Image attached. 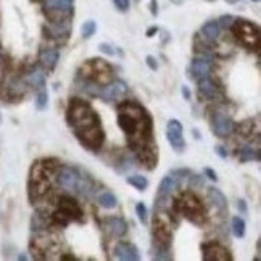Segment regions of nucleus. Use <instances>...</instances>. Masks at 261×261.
Segmentation results:
<instances>
[{
	"instance_id": "5fc2aeb1",
	"label": "nucleus",
	"mask_w": 261,
	"mask_h": 261,
	"mask_svg": "<svg viewBox=\"0 0 261 261\" xmlns=\"http://www.w3.org/2000/svg\"><path fill=\"white\" fill-rule=\"evenodd\" d=\"M251 2H259V0H251Z\"/></svg>"
},
{
	"instance_id": "8fccbe9b",
	"label": "nucleus",
	"mask_w": 261,
	"mask_h": 261,
	"mask_svg": "<svg viewBox=\"0 0 261 261\" xmlns=\"http://www.w3.org/2000/svg\"><path fill=\"white\" fill-rule=\"evenodd\" d=\"M192 133H193L195 139H197V141H200V139H202V136H200V133H199V130H197V129H193V130H192Z\"/></svg>"
},
{
	"instance_id": "7ed1b4c3",
	"label": "nucleus",
	"mask_w": 261,
	"mask_h": 261,
	"mask_svg": "<svg viewBox=\"0 0 261 261\" xmlns=\"http://www.w3.org/2000/svg\"><path fill=\"white\" fill-rule=\"evenodd\" d=\"M173 202H174L173 203L174 211L182 213L192 223L197 224L203 223V219H205V208L202 205V200L193 192H184L181 195V199Z\"/></svg>"
},
{
	"instance_id": "5701e85b",
	"label": "nucleus",
	"mask_w": 261,
	"mask_h": 261,
	"mask_svg": "<svg viewBox=\"0 0 261 261\" xmlns=\"http://www.w3.org/2000/svg\"><path fill=\"white\" fill-rule=\"evenodd\" d=\"M5 91H7V95L13 97V99H20V97H23L24 92H26V87H24V83L20 78L13 76V78H10L7 81Z\"/></svg>"
},
{
	"instance_id": "7c9ffc66",
	"label": "nucleus",
	"mask_w": 261,
	"mask_h": 261,
	"mask_svg": "<svg viewBox=\"0 0 261 261\" xmlns=\"http://www.w3.org/2000/svg\"><path fill=\"white\" fill-rule=\"evenodd\" d=\"M47 103H48V94L45 91V87H42V89H39L37 95H36V108L44 110V108H47Z\"/></svg>"
},
{
	"instance_id": "2f4dec72",
	"label": "nucleus",
	"mask_w": 261,
	"mask_h": 261,
	"mask_svg": "<svg viewBox=\"0 0 261 261\" xmlns=\"http://www.w3.org/2000/svg\"><path fill=\"white\" fill-rule=\"evenodd\" d=\"M97 31V24L94 20H89L83 24V28H81V32H83V37L84 39H91Z\"/></svg>"
},
{
	"instance_id": "393cba45",
	"label": "nucleus",
	"mask_w": 261,
	"mask_h": 261,
	"mask_svg": "<svg viewBox=\"0 0 261 261\" xmlns=\"http://www.w3.org/2000/svg\"><path fill=\"white\" fill-rule=\"evenodd\" d=\"M202 36L205 37L207 40H210V42H215V40L219 39V34H221V26H219L218 21H207L205 24L202 26L200 29Z\"/></svg>"
},
{
	"instance_id": "c9c22d12",
	"label": "nucleus",
	"mask_w": 261,
	"mask_h": 261,
	"mask_svg": "<svg viewBox=\"0 0 261 261\" xmlns=\"http://www.w3.org/2000/svg\"><path fill=\"white\" fill-rule=\"evenodd\" d=\"M119 163H121V165L116 166V171H118V173H126V171H127L129 168H133V160H129V158L121 160Z\"/></svg>"
},
{
	"instance_id": "9d476101",
	"label": "nucleus",
	"mask_w": 261,
	"mask_h": 261,
	"mask_svg": "<svg viewBox=\"0 0 261 261\" xmlns=\"http://www.w3.org/2000/svg\"><path fill=\"white\" fill-rule=\"evenodd\" d=\"M56 176V184L64 190H76L78 182H79V171L73 166L63 165L55 171Z\"/></svg>"
},
{
	"instance_id": "f257e3e1",
	"label": "nucleus",
	"mask_w": 261,
	"mask_h": 261,
	"mask_svg": "<svg viewBox=\"0 0 261 261\" xmlns=\"http://www.w3.org/2000/svg\"><path fill=\"white\" fill-rule=\"evenodd\" d=\"M118 124L127 136V144L134 152L152 142V118L141 103L127 100L118 107Z\"/></svg>"
},
{
	"instance_id": "4d7b16f0",
	"label": "nucleus",
	"mask_w": 261,
	"mask_h": 261,
	"mask_svg": "<svg viewBox=\"0 0 261 261\" xmlns=\"http://www.w3.org/2000/svg\"><path fill=\"white\" fill-rule=\"evenodd\" d=\"M137 2H139V0H137Z\"/></svg>"
},
{
	"instance_id": "a878e982",
	"label": "nucleus",
	"mask_w": 261,
	"mask_h": 261,
	"mask_svg": "<svg viewBox=\"0 0 261 261\" xmlns=\"http://www.w3.org/2000/svg\"><path fill=\"white\" fill-rule=\"evenodd\" d=\"M239 158L242 163H247V161H259V152L256 149L250 145H243L242 149L239 150Z\"/></svg>"
},
{
	"instance_id": "2eb2a0df",
	"label": "nucleus",
	"mask_w": 261,
	"mask_h": 261,
	"mask_svg": "<svg viewBox=\"0 0 261 261\" xmlns=\"http://www.w3.org/2000/svg\"><path fill=\"white\" fill-rule=\"evenodd\" d=\"M211 68H213V63H211L210 58H207V56H197V58H193L190 67H189V75L192 79L199 81L202 78H207L210 76L211 73Z\"/></svg>"
},
{
	"instance_id": "f8f14e48",
	"label": "nucleus",
	"mask_w": 261,
	"mask_h": 261,
	"mask_svg": "<svg viewBox=\"0 0 261 261\" xmlns=\"http://www.w3.org/2000/svg\"><path fill=\"white\" fill-rule=\"evenodd\" d=\"M126 92H127L126 83L116 79V81H113V83L105 84V87L100 89L99 95L102 97V100H105V102H116L119 99H123V97L126 95Z\"/></svg>"
},
{
	"instance_id": "603ef678",
	"label": "nucleus",
	"mask_w": 261,
	"mask_h": 261,
	"mask_svg": "<svg viewBox=\"0 0 261 261\" xmlns=\"http://www.w3.org/2000/svg\"><path fill=\"white\" fill-rule=\"evenodd\" d=\"M226 2H227V4H232V5H234V4H237V2H240V0H226Z\"/></svg>"
},
{
	"instance_id": "f03ea898",
	"label": "nucleus",
	"mask_w": 261,
	"mask_h": 261,
	"mask_svg": "<svg viewBox=\"0 0 261 261\" xmlns=\"http://www.w3.org/2000/svg\"><path fill=\"white\" fill-rule=\"evenodd\" d=\"M67 121L73 130H79L89 126L99 124L100 118L84 99H71L67 108Z\"/></svg>"
},
{
	"instance_id": "a18cd8bd",
	"label": "nucleus",
	"mask_w": 261,
	"mask_h": 261,
	"mask_svg": "<svg viewBox=\"0 0 261 261\" xmlns=\"http://www.w3.org/2000/svg\"><path fill=\"white\" fill-rule=\"evenodd\" d=\"M150 10H152V15H153V16H157V15H158V4H157V0H152V4H150Z\"/></svg>"
},
{
	"instance_id": "e433bc0d",
	"label": "nucleus",
	"mask_w": 261,
	"mask_h": 261,
	"mask_svg": "<svg viewBox=\"0 0 261 261\" xmlns=\"http://www.w3.org/2000/svg\"><path fill=\"white\" fill-rule=\"evenodd\" d=\"M219 26H223V28H231L232 26V23H234V16H231V15H224V16H221V18H219Z\"/></svg>"
},
{
	"instance_id": "412c9836",
	"label": "nucleus",
	"mask_w": 261,
	"mask_h": 261,
	"mask_svg": "<svg viewBox=\"0 0 261 261\" xmlns=\"http://www.w3.org/2000/svg\"><path fill=\"white\" fill-rule=\"evenodd\" d=\"M105 227L107 231L113 235V237H123L127 232V223L124 221V218L121 216H113L105 219Z\"/></svg>"
},
{
	"instance_id": "6ab92c4d",
	"label": "nucleus",
	"mask_w": 261,
	"mask_h": 261,
	"mask_svg": "<svg viewBox=\"0 0 261 261\" xmlns=\"http://www.w3.org/2000/svg\"><path fill=\"white\" fill-rule=\"evenodd\" d=\"M207 195H208V200L211 202V205H213L221 216L227 215V211H229V205H227V199L224 197V193L216 189V187H208L207 190Z\"/></svg>"
},
{
	"instance_id": "ea45409f",
	"label": "nucleus",
	"mask_w": 261,
	"mask_h": 261,
	"mask_svg": "<svg viewBox=\"0 0 261 261\" xmlns=\"http://www.w3.org/2000/svg\"><path fill=\"white\" fill-rule=\"evenodd\" d=\"M171 174H174V176H177V177L184 179L185 176L190 174V171L187 169V168H177V169H173V171H171Z\"/></svg>"
},
{
	"instance_id": "aec40b11",
	"label": "nucleus",
	"mask_w": 261,
	"mask_h": 261,
	"mask_svg": "<svg viewBox=\"0 0 261 261\" xmlns=\"http://www.w3.org/2000/svg\"><path fill=\"white\" fill-rule=\"evenodd\" d=\"M60 60V52L52 47H42L39 52V61L45 70H55L56 63Z\"/></svg>"
},
{
	"instance_id": "c756f323",
	"label": "nucleus",
	"mask_w": 261,
	"mask_h": 261,
	"mask_svg": "<svg viewBox=\"0 0 261 261\" xmlns=\"http://www.w3.org/2000/svg\"><path fill=\"white\" fill-rule=\"evenodd\" d=\"M71 223V218L67 215V213H63L61 210H56L55 213L52 215V224L56 226V227H67L68 224Z\"/></svg>"
},
{
	"instance_id": "473e14b6",
	"label": "nucleus",
	"mask_w": 261,
	"mask_h": 261,
	"mask_svg": "<svg viewBox=\"0 0 261 261\" xmlns=\"http://www.w3.org/2000/svg\"><path fill=\"white\" fill-rule=\"evenodd\" d=\"M136 213H137V218L141 219L142 224L149 223V210H147L145 203H142V202L137 203V205H136Z\"/></svg>"
},
{
	"instance_id": "6e6552de",
	"label": "nucleus",
	"mask_w": 261,
	"mask_h": 261,
	"mask_svg": "<svg viewBox=\"0 0 261 261\" xmlns=\"http://www.w3.org/2000/svg\"><path fill=\"white\" fill-rule=\"evenodd\" d=\"M166 139L171 145V149L177 153H182L185 150L184 141V129L179 119H169L166 124Z\"/></svg>"
},
{
	"instance_id": "09e8293b",
	"label": "nucleus",
	"mask_w": 261,
	"mask_h": 261,
	"mask_svg": "<svg viewBox=\"0 0 261 261\" xmlns=\"http://www.w3.org/2000/svg\"><path fill=\"white\" fill-rule=\"evenodd\" d=\"M61 259H63V261H73V259H76V258H75V256H71V255H63V256H61Z\"/></svg>"
},
{
	"instance_id": "37998d69",
	"label": "nucleus",
	"mask_w": 261,
	"mask_h": 261,
	"mask_svg": "<svg viewBox=\"0 0 261 261\" xmlns=\"http://www.w3.org/2000/svg\"><path fill=\"white\" fill-rule=\"evenodd\" d=\"M237 210L240 211L242 215H247V211H248V207H247V202L245 200H237Z\"/></svg>"
},
{
	"instance_id": "ddd939ff",
	"label": "nucleus",
	"mask_w": 261,
	"mask_h": 261,
	"mask_svg": "<svg viewBox=\"0 0 261 261\" xmlns=\"http://www.w3.org/2000/svg\"><path fill=\"white\" fill-rule=\"evenodd\" d=\"M202 250H203V259L205 261H229V259H232V255L229 253V250L215 242L203 243Z\"/></svg>"
},
{
	"instance_id": "58836bf2",
	"label": "nucleus",
	"mask_w": 261,
	"mask_h": 261,
	"mask_svg": "<svg viewBox=\"0 0 261 261\" xmlns=\"http://www.w3.org/2000/svg\"><path fill=\"white\" fill-rule=\"evenodd\" d=\"M99 50H100L102 53H105V55H110V56L115 55V47L110 45V44H105V42L99 45Z\"/></svg>"
},
{
	"instance_id": "4be33fe9",
	"label": "nucleus",
	"mask_w": 261,
	"mask_h": 261,
	"mask_svg": "<svg viewBox=\"0 0 261 261\" xmlns=\"http://www.w3.org/2000/svg\"><path fill=\"white\" fill-rule=\"evenodd\" d=\"M24 83H26L28 86L34 87V89H42L45 87V75L44 71L37 68V67H32L26 75H24Z\"/></svg>"
},
{
	"instance_id": "3c124183",
	"label": "nucleus",
	"mask_w": 261,
	"mask_h": 261,
	"mask_svg": "<svg viewBox=\"0 0 261 261\" xmlns=\"http://www.w3.org/2000/svg\"><path fill=\"white\" fill-rule=\"evenodd\" d=\"M171 2H173V4H177V5H181V4H184V0H171Z\"/></svg>"
},
{
	"instance_id": "c03bdc74",
	"label": "nucleus",
	"mask_w": 261,
	"mask_h": 261,
	"mask_svg": "<svg viewBox=\"0 0 261 261\" xmlns=\"http://www.w3.org/2000/svg\"><path fill=\"white\" fill-rule=\"evenodd\" d=\"M215 152H216L223 160H226V158H227V150L224 149L223 145H216V147H215Z\"/></svg>"
},
{
	"instance_id": "79ce46f5",
	"label": "nucleus",
	"mask_w": 261,
	"mask_h": 261,
	"mask_svg": "<svg viewBox=\"0 0 261 261\" xmlns=\"http://www.w3.org/2000/svg\"><path fill=\"white\" fill-rule=\"evenodd\" d=\"M145 60H147V67H149L150 70H153V71H157V70H158V63H157V60L153 58V56H150V55H149Z\"/></svg>"
},
{
	"instance_id": "9b49d317",
	"label": "nucleus",
	"mask_w": 261,
	"mask_h": 261,
	"mask_svg": "<svg viewBox=\"0 0 261 261\" xmlns=\"http://www.w3.org/2000/svg\"><path fill=\"white\" fill-rule=\"evenodd\" d=\"M211 133L221 139L229 137L234 133L232 119L227 115H224V113H216V115L211 118Z\"/></svg>"
},
{
	"instance_id": "b1692460",
	"label": "nucleus",
	"mask_w": 261,
	"mask_h": 261,
	"mask_svg": "<svg viewBox=\"0 0 261 261\" xmlns=\"http://www.w3.org/2000/svg\"><path fill=\"white\" fill-rule=\"evenodd\" d=\"M95 182L89 176H79V182L76 187V192L79 195H83L86 199H92L95 193Z\"/></svg>"
},
{
	"instance_id": "4468645a",
	"label": "nucleus",
	"mask_w": 261,
	"mask_h": 261,
	"mask_svg": "<svg viewBox=\"0 0 261 261\" xmlns=\"http://www.w3.org/2000/svg\"><path fill=\"white\" fill-rule=\"evenodd\" d=\"M58 210H61L63 213H67L71 218V221H81L84 216L83 208H81V205L71 197V195H60Z\"/></svg>"
},
{
	"instance_id": "20e7f679",
	"label": "nucleus",
	"mask_w": 261,
	"mask_h": 261,
	"mask_svg": "<svg viewBox=\"0 0 261 261\" xmlns=\"http://www.w3.org/2000/svg\"><path fill=\"white\" fill-rule=\"evenodd\" d=\"M235 39L248 48H258L259 45V28L248 20H234L231 26Z\"/></svg>"
},
{
	"instance_id": "dca6fc26",
	"label": "nucleus",
	"mask_w": 261,
	"mask_h": 261,
	"mask_svg": "<svg viewBox=\"0 0 261 261\" xmlns=\"http://www.w3.org/2000/svg\"><path fill=\"white\" fill-rule=\"evenodd\" d=\"M197 83H199V86H197L199 94L205 100H218L219 99V95H221V92H219V86L213 79H210V76L199 79Z\"/></svg>"
},
{
	"instance_id": "4c0bfd02",
	"label": "nucleus",
	"mask_w": 261,
	"mask_h": 261,
	"mask_svg": "<svg viewBox=\"0 0 261 261\" xmlns=\"http://www.w3.org/2000/svg\"><path fill=\"white\" fill-rule=\"evenodd\" d=\"M113 4L118 8L119 12H127L129 7H130V2L129 0H113Z\"/></svg>"
},
{
	"instance_id": "49530a36",
	"label": "nucleus",
	"mask_w": 261,
	"mask_h": 261,
	"mask_svg": "<svg viewBox=\"0 0 261 261\" xmlns=\"http://www.w3.org/2000/svg\"><path fill=\"white\" fill-rule=\"evenodd\" d=\"M157 32H158V28H157V26H152V28L147 29L145 36H147V37H153L155 34H157Z\"/></svg>"
},
{
	"instance_id": "a211bd4d",
	"label": "nucleus",
	"mask_w": 261,
	"mask_h": 261,
	"mask_svg": "<svg viewBox=\"0 0 261 261\" xmlns=\"http://www.w3.org/2000/svg\"><path fill=\"white\" fill-rule=\"evenodd\" d=\"M113 253L118 259H123V261H139L141 259V255H139V250L134 243H129V242H121L115 247Z\"/></svg>"
},
{
	"instance_id": "a19ab883",
	"label": "nucleus",
	"mask_w": 261,
	"mask_h": 261,
	"mask_svg": "<svg viewBox=\"0 0 261 261\" xmlns=\"http://www.w3.org/2000/svg\"><path fill=\"white\" fill-rule=\"evenodd\" d=\"M203 176H207L210 181H218V176H216V171L215 169H211V168H205L203 169Z\"/></svg>"
},
{
	"instance_id": "1a4fd4ad",
	"label": "nucleus",
	"mask_w": 261,
	"mask_h": 261,
	"mask_svg": "<svg viewBox=\"0 0 261 261\" xmlns=\"http://www.w3.org/2000/svg\"><path fill=\"white\" fill-rule=\"evenodd\" d=\"M71 18H56L50 20L48 24L44 28V32L48 39L52 40H64L68 39L71 32Z\"/></svg>"
},
{
	"instance_id": "864d4df0",
	"label": "nucleus",
	"mask_w": 261,
	"mask_h": 261,
	"mask_svg": "<svg viewBox=\"0 0 261 261\" xmlns=\"http://www.w3.org/2000/svg\"><path fill=\"white\" fill-rule=\"evenodd\" d=\"M18 259H28V256H26V255H20Z\"/></svg>"
},
{
	"instance_id": "de8ad7c7",
	"label": "nucleus",
	"mask_w": 261,
	"mask_h": 261,
	"mask_svg": "<svg viewBox=\"0 0 261 261\" xmlns=\"http://www.w3.org/2000/svg\"><path fill=\"white\" fill-rule=\"evenodd\" d=\"M182 95H184V99H185V100H189V99H190V91H189V87H187V86H184V87H182Z\"/></svg>"
},
{
	"instance_id": "bb28decb",
	"label": "nucleus",
	"mask_w": 261,
	"mask_h": 261,
	"mask_svg": "<svg viewBox=\"0 0 261 261\" xmlns=\"http://www.w3.org/2000/svg\"><path fill=\"white\" fill-rule=\"evenodd\" d=\"M99 205L105 210H113L118 205V199L115 193L111 192H102L99 195Z\"/></svg>"
},
{
	"instance_id": "39448f33",
	"label": "nucleus",
	"mask_w": 261,
	"mask_h": 261,
	"mask_svg": "<svg viewBox=\"0 0 261 261\" xmlns=\"http://www.w3.org/2000/svg\"><path fill=\"white\" fill-rule=\"evenodd\" d=\"M79 75L94 81V83H97L99 86L108 84L113 79L111 67L107 61H103L100 58H92L91 61H87L83 67V70L79 71Z\"/></svg>"
},
{
	"instance_id": "c85d7f7f",
	"label": "nucleus",
	"mask_w": 261,
	"mask_h": 261,
	"mask_svg": "<svg viewBox=\"0 0 261 261\" xmlns=\"http://www.w3.org/2000/svg\"><path fill=\"white\" fill-rule=\"evenodd\" d=\"M127 184L133 185L134 189H137L139 192H144L147 187H149V181H147V177L145 176H141V174L129 176L127 177Z\"/></svg>"
},
{
	"instance_id": "f704fd0d",
	"label": "nucleus",
	"mask_w": 261,
	"mask_h": 261,
	"mask_svg": "<svg viewBox=\"0 0 261 261\" xmlns=\"http://www.w3.org/2000/svg\"><path fill=\"white\" fill-rule=\"evenodd\" d=\"M189 185L190 187H203L205 185V177L200 174H192V176H189Z\"/></svg>"
},
{
	"instance_id": "423d86ee",
	"label": "nucleus",
	"mask_w": 261,
	"mask_h": 261,
	"mask_svg": "<svg viewBox=\"0 0 261 261\" xmlns=\"http://www.w3.org/2000/svg\"><path fill=\"white\" fill-rule=\"evenodd\" d=\"M73 133L78 137V141L89 150H99L105 142V133L100 123L79 130H73Z\"/></svg>"
},
{
	"instance_id": "0eeeda50",
	"label": "nucleus",
	"mask_w": 261,
	"mask_h": 261,
	"mask_svg": "<svg viewBox=\"0 0 261 261\" xmlns=\"http://www.w3.org/2000/svg\"><path fill=\"white\" fill-rule=\"evenodd\" d=\"M44 8L50 20L71 18L75 12V0H44Z\"/></svg>"
},
{
	"instance_id": "f3484780",
	"label": "nucleus",
	"mask_w": 261,
	"mask_h": 261,
	"mask_svg": "<svg viewBox=\"0 0 261 261\" xmlns=\"http://www.w3.org/2000/svg\"><path fill=\"white\" fill-rule=\"evenodd\" d=\"M181 182H182L181 177H177V176L169 173L166 177L161 179V182L158 185V195L157 197H171V195H173L179 187H181Z\"/></svg>"
},
{
	"instance_id": "6e6d98bb",
	"label": "nucleus",
	"mask_w": 261,
	"mask_h": 261,
	"mask_svg": "<svg viewBox=\"0 0 261 261\" xmlns=\"http://www.w3.org/2000/svg\"><path fill=\"white\" fill-rule=\"evenodd\" d=\"M0 123H2V116H0Z\"/></svg>"
},
{
	"instance_id": "cd10ccee",
	"label": "nucleus",
	"mask_w": 261,
	"mask_h": 261,
	"mask_svg": "<svg viewBox=\"0 0 261 261\" xmlns=\"http://www.w3.org/2000/svg\"><path fill=\"white\" fill-rule=\"evenodd\" d=\"M245 232H247L245 221H243L240 216H234L232 218V234H234V237H237V239L245 237Z\"/></svg>"
},
{
	"instance_id": "72a5a7b5",
	"label": "nucleus",
	"mask_w": 261,
	"mask_h": 261,
	"mask_svg": "<svg viewBox=\"0 0 261 261\" xmlns=\"http://www.w3.org/2000/svg\"><path fill=\"white\" fill-rule=\"evenodd\" d=\"M31 226H32V232H40L47 227V223H45L44 218H40V215H34L32 216Z\"/></svg>"
}]
</instances>
